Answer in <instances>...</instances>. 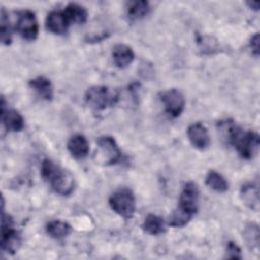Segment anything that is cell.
<instances>
[{
	"label": "cell",
	"instance_id": "cell-1",
	"mask_svg": "<svg viewBox=\"0 0 260 260\" xmlns=\"http://www.w3.org/2000/svg\"><path fill=\"white\" fill-rule=\"evenodd\" d=\"M218 129L226 142L234 146L243 158L251 159L255 156L260 144V138L256 132L245 131L230 119L220 121Z\"/></svg>",
	"mask_w": 260,
	"mask_h": 260
},
{
	"label": "cell",
	"instance_id": "cell-2",
	"mask_svg": "<svg viewBox=\"0 0 260 260\" xmlns=\"http://www.w3.org/2000/svg\"><path fill=\"white\" fill-rule=\"evenodd\" d=\"M41 175L51 188L61 196H69L74 191L75 181L72 174L49 158L42 161Z\"/></svg>",
	"mask_w": 260,
	"mask_h": 260
},
{
	"label": "cell",
	"instance_id": "cell-3",
	"mask_svg": "<svg viewBox=\"0 0 260 260\" xmlns=\"http://www.w3.org/2000/svg\"><path fill=\"white\" fill-rule=\"evenodd\" d=\"M84 99L91 109L102 111L116 105L119 100V93L108 86L94 85L86 90Z\"/></svg>",
	"mask_w": 260,
	"mask_h": 260
},
{
	"label": "cell",
	"instance_id": "cell-4",
	"mask_svg": "<svg viewBox=\"0 0 260 260\" xmlns=\"http://www.w3.org/2000/svg\"><path fill=\"white\" fill-rule=\"evenodd\" d=\"M109 205L121 217L129 219L133 216L136 208L134 194L128 188H120L110 196Z\"/></svg>",
	"mask_w": 260,
	"mask_h": 260
},
{
	"label": "cell",
	"instance_id": "cell-5",
	"mask_svg": "<svg viewBox=\"0 0 260 260\" xmlns=\"http://www.w3.org/2000/svg\"><path fill=\"white\" fill-rule=\"evenodd\" d=\"M21 246L20 234L14 229L9 214L2 211L1 221V250L8 254H15Z\"/></svg>",
	"mask_w": 260,
	"mask_h": 260
},
{
	"label": "cell",
	"instance_id": "cell-6",
	"mask_svg": "<svg viewBox=\"0 0 260 260\" xmlns=\"http://www.w3.org/2000/svg\"><path fill=\"white\" fill-rule=\"evenodd\" d=\"M95 156L104 165H116L122 158V152L116 140L109 135L101 136L96 140Z\"/></svg>",
	"mask_w": 260,
	"mask_h": 260
},
{
	"label": "cell",
	"instance_id": "cell-7",
	"mask_svg": "<svg viewBox=\"0 0 260 260\" xmlns=\"http://www.w3.org/2000/svg\"><path fill=\"white\" fill-rule=\"evenodd\" d=\"M16 30L27 41H34L39 35V24L35 13L31 10L24 9L17 12Z\"/></svg>",
	"mask_w": 260,
	"mask_h": 260
},
{
	"label": "cell",
	"instance_id": "cell-8",
	"mask_svg": "<svg viewBox=\"0 0 260 260\" xmlns=\"http://www.w3.org/2000/svg\"><path fill=\"white\" fill-rule=\"evenodd\" d=\"M199 189L194 182H188L184 185L178 201V206L182 210L194 215L198 210Z\"/></svg>",
	"mask_w": 260,
	"mask_h": 260
},
{
	"label": "cell",
	"instance_id": "cell-9",
	"mask_svg": "<svg viewBox=\"0 0 260 260\" xmlns=\"http://www.w3.org/2000/svg\"><path fill=\"white\" fill-rule=\"evenodd\" d=\"M159 100L165 107V111L173 118L179 117L184 111L186 104L185 98L183 93L176 88H172L161 92L159 95Z\"/></svg>",
	"mask_w": 260,
	"mask_h": 260
},
{
	"label": "cell",
	"instance_id": "cell-10",
	"mask_svg": "<svg viewBox=\"0 0 260 260\" xmlns=\"http://www.w3.org/2000/svg\"><path fill=\"white\" fill-rule=\"evenodd\" d=\"M1 121L8 132H19L24 128V119L21 114L6 107L5 99H1Z\"/></svg>",
	"mask_w": 260,
	"mask_h": 260
},
{
	"label": "cell",
	"instance_id": "cell-11",
	"mask_svg": "<svg viewBox=\"0 0 260 260\" xmlns=\"http://www.w3.org/2000/svg\"><path fill=\"white\" fill-rule=\"evenodd\" d=\"M187 136L191 144L200 150H204L210 145V137L207 128L200 122L189 125L187 129Z\"/></svg>",
	"mask_w": 260,
	"mask_h": 260
},
{
	"label": "cell",
	"instance_id": "cell-12",
	"mask_svg": "<svg viewBox=\"0 0 260 260\" xmlns=\"http://www.w3.org/2000/svg\"><path fill=\"white\" fill-rule=\"evenodd\" d=\"M69 21L63 11L52 10L46 18V27L49 31L55 35H63L67 31Z\"/></svg>",
	"mask_w": 260,
	"mask_h": 260
},
{
	"label": "cell",
	"instance_id": "cell-13",
	"mask_svg": "<svg viewBox=\"0 0 260 260\" xmlns=\"http://www.w3.org/2000/svg\"><path fill=\"white\" fill-rule=\"evenodd\" d=\"M67 149L76 159H83L89 152V143L85 136L75 134L71 136L67 142Z\"/></svg>",
	"mask_w": 260,
	"mask_h": 260
},
{
	"label": "cell",
	"instance_id": "cell-14",
	"mask_svg": "<svg viewBox=\"0 0 260 260\" xmlns=\"http://www.w3.org/2000/svg\"><path fill=\"white\" fill-rule=\"evenodd\" d=\"M112 57L117 67L126 68L133 62L135 55L132 48L128 45L117 44L113 47Z\"/></svg>",
	"mask_w": 260,
	"mask_h": 260
},
{
	"label": "cell",
	"instance_id": "cell-15",
	"mask_svg": "<svg viewBox=\"0 0 260 260\" xmlns=\"http://www.w3.org/2000/svg\"><path fill=\"white\" fill-rule=\"evenodd\" d=\"M28 85L32 88L42 99L51 101L54 95L53 85L50 79L45 76H37L28 81Z\"/></svg>",
	"mask_w": 260,
	"mask_h": 260
},
{
	"label": "cell",
	"instance_id": "cell-16",
	"mask_svg": "<svg viewBox=\"0 0 260 260\" xmlns=\"http://www.w3.org/2000/svg\"><path fill=\"white\" fill-rule=\"evenodd\" d=\"M241 198L246 206L250 209L258 211L259 208V191L258 185L254 183H247L241 188Z\"/></svg>",
	"mask_w": 260,
	"mask_h": 260
},
{
	"label": "cell",
	"instance_id": "cell-17",
	"mask_svg": "<svg viewBox=\"0 0 260 260\" xmlns=\"http://www.w3.org/2000/svg\"><path fill=\"white\" fill-rule=\"evenodd\" d=\"M150 10L149 3L144 0L130 1L126 4V12L127 16L130 20H140L144 18Z\"/></svg>",
	"mask_w": 260,
	"mask_h": 260
},
{
	"label": "cell",
	"instance_id": "cell-18",
	"mask_svg": "<svg viewBox=\"0 0 260 260\" xmlns=\"http://www.w3.org/2000/svg\"><path fill=\"white\" fill-rule=\"evenodd\" d=\"M66 18L68 19L69 23H77L81 24L84 23L87 19V10L85 7L78 3H68L63 10Z\"/></svg>",
	"mask_w": 260,
	"mask_h": 260
},
{
	"label": "cell",
	"instance_id": "cell-19",
	"mask_svg": "<svg viewBox=\"0 0 260 260\" xmlns=\"http://www.w3.org/2000/svg\"><path fill=\"white\" fill-rule=\"evenodd\" d=\"M143 231L151 236H156L165 233L166 231V223L162 217L156 214H148L142 223Z\"/></svg>",
	"mask_w": 260,
	"mask_h": 260
},
{
	"label": "cell",
	"instance_id": "cell-20",
	"mask_svg": "<svg viewBox=\"0 0 260 260\" xmlns=\"http://www.w3.org/2000/svg\"><path fill=\"white\" fill-rule=\"evenodd\" d=\"M46 232L50 237L60 240L66 238L72 232V228L69 223L56 219L47 223Z\"/></svg>",
	"mask_w": 260,
	"mask_h": 260
},
{
	"label": "cell",
	"instance_id": "cell-21",
	"mask_svg": "<svg viewBox=\"0 0 260 260\" xmlns=\"http://www.w3.org/2000/svg\"><path fill=\"white\" fill-rule=\"evenodd\" d=\"M205 184L215 192L223 193L229 190V183L224 177L214 170H210L205 177Z\"/></svg>",
	"mask_w": 260,
	"mask_h": 260
},
{
	"label": "cell",
	"instance_id": "cell-22",
	"mask_svg": "<svg viewBox=\"0 0 260 260\" xmlns=\"http://www.w3.org/2000/svg\"><path fill=\"white\" fill-rule=\"evenodd\" d=\"M0 35L1 43L3 45H9L12 41V26L8 17V13L4 8L1 9V19H0Z\"/></svg>",
	"mask_w": 260,
	"mask_h": 260
},
{
	"label": "cell",
	"instance_id": "cell-23",
	"mask_svg": "<svg viewBox=\"0 0 260 260\" xmlns=\"http://www.w3.org/2000/svg\"><path fill=\"white\" fill-rule=\"evenodd\" d=\"M192 217L193 215L177 207L169 216L168 224L173 228H182L185 226L192 219Z\"/></svg>",
	"mask_w": 260,
	"mask_h": 260
},
{
	"label": "cell",
	"instance_id": "cell-24",
	"mask_svg": "<svg viewBox=\"0 0 260 260\" xmlns=\"http://www.w3.org/2000/svg\"><path fill=\"white\" fill-rule=\"evenodd\" d=\"M244 239L248 247L252 249H257L259 246V228L256 223H249L244 230Z\"/></svg>",
	"mask_w": 260,
	"mask_h": 260
},
{
	"label": "cell",
	"instance_id": "cell-25",
	"mask_svg": "<svg viewBox=\"0 0 260 260\" xmlns=\"http://www.w3.org/2000/svg\"><path fill=\"white\" fill-rule=\"evenodd\" d=\"M226 257L230 259H241L242 258L241 249L236 243L229 242L226 244Z\"/></svg>",
	"mask_w": 260,
	"mask_h": 260
},
{
	"label": "cell",
	"instance_id": "cell-26",
	"mask_svg": "<svg viewBox=\"0 0 260 260\" xmlns=\"http://www.w3.org/2000/svg\"><path fill=\"white\" fill-rule=\"evenodd\" d=\"M249 46L251 48V51L252 53L258 57L259 56V34H255L251 40H250V43H249Z\"/></svg>",
	"mask_w": 260,
	"mask_h": 260
},
{
	"label": "cell",
	"instance_id": "cell-27",
	"mask_svg": "<svg viewBox=\"0 0 260 260\" xmlns=\"http://www.w3.org/2000/svg\"><path fill=\"white\" fill-rule=\"evenodd\" d=\"M248 5L254 9V10H258L259 9V1H249Z\"/></svg>",
	"mask_w": 260,
	"mask_h": 260
}]
</instances>
